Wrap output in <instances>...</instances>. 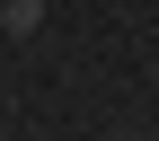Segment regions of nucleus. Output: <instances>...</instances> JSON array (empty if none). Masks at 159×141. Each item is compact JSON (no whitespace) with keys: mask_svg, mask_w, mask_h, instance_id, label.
I'll list each match as a JSON object with an SVG mask.
<instances>
[{"mask_svg":"<svg viewBox=\"0 0 159 141\" xmlns=\"http://www.w3.org/2000/svg\"><path fill=\"white\" fill-rule=\"evenodd\" d=\"M44 18H53V0H0V35H9V44H35Z\"/></svg>","mask_w":159,"mask_h":141,"instance_id":"nucleus-1","label":"nucleus"}]
</instances>
